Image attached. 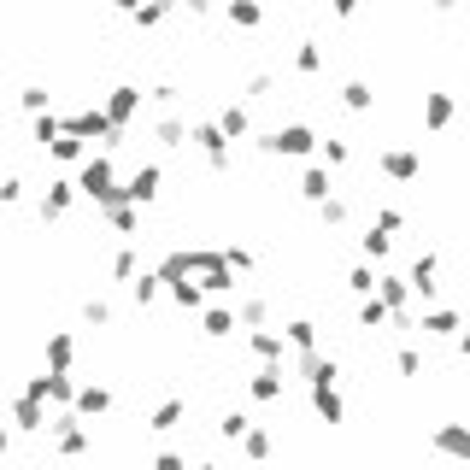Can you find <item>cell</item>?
Instances as JSON below:
<instances>
[{
  "instance_id": "6da1fadb",
  "label": "cell",
  "mask_w": 470,
  "mask_h": 470,
  "mask_svg": "<svg viewBox=\"0 0 470 470\" xmlns=\"http://www.w3.org/2000/svg\"><path fill=\"white\" fill-rule=\"evenodd\" d=\"M77 189H83V201H94V206H113V201H123V177H118V165H113V153H106V147L83 159Z\"/></svg>"
},
{
  "instance_id": "7a4b0ae2",
  "label": "cell",
  "mask_w": 470,
  "mask_h": 470,
  "mask_svg": "<svg viewBox=\"0 0 470 470\" xmlns=\"http://www.w3.org/2000/svg\"><path fill=\"white\" fill-rule=\"evenodd\" d=\"M59 123H65V135H77V142H101L106 153L123 147V135H130V130H118V123H113L106 106H77V113H59Z\"/></svg>"
},
{
  "instance_id": "3957f363",
  "label": "cell",
  "mask_w": 470,
  "mask_h": 470,
  "mask_svg": "<svg viewBox=\"0 0 470 470\" xmlns=\"http://www.w3.org/2000/svg\"><path fill=\"white\" fill-rule=\"evenodd\" d=\"M189 147L206 159V171H218V177L235 165V142L218 130V118H189Z\"/></svg>"
},
{
  "instance_id": "277c9868",
  "label": "cell",
  "mask_w": 470,
  "mask_h": 470,
  "mask_svg": "<svg viewBox=\"0 0 470 470\" xmlns=\"http://www.w3.org/2000/svg\"><path fill=\"white\" fill-rule=\"evenodd\" d=\"M77 388H83V382L71 377V370H35V377H24V394H35V400L54 406V412L77 406Z\"/></svg>"
},
{
  "instance_id": "5b68a950",
  "label": "cell",
  "mask_w": 470,
  "mask_h": 470,
  "mask_svg": "<svg viewBox=\"0 0 470 470\" xmlns=\"http://www.w3.org/2000/svg\"><path fill=\"white\" fill-rule=\"evenodd\" d=\"M253 147L270 159H306V153H318V135H312V123H282V130L259 135Z\"/></svg>"
},
{
  "instance_id": "8992f818",
  "label": "cell",
  "mask_w": 470,
  "mask_h": 470,
  "mask_svg": "<svg viewBox=\"0 0 470 470\" xmlns=\"http://www.w3.org/2000/svg\"><path fill=\"white\" fill-rule=\"evenodd\" d=\"M83 201V189H77V177H54L42 189V201H35V218H42V224H65L71 218V206Z\"/></svg>"
},
{
  "instance_id": "52a82bcc",
  "label": "cell",
  "mask_w": 470,
  "mask_h": 470,
  "mask_svg": "<svg viewBox=\"0 0 470 470\" xmlns=\"http://www.w3.org/2000/svg\"><path fill=\"white\" fill-rule=\"evenodd\" d=\"M194 277L206 294H230L235 289V265L224 259V247H194Z\"/></svg>"
},
{
  "instance_id": "ba28073f",
  "label": "cell",
  "mask_w": 470,
  "mask_h": 470,
  "mask_svg": "<svg viewBox=\"0 0 470 470\" xmlns=\"http://www.w3.org/2000/svg\"><path fill=\"white\" fill-rule=\"evenodd\" d=\"M101 106H106V113H113V123H118V130H130V123L147 113V89H135V83H113Z\"/></svg>"
},
{
  "instance_id": "9c48e42d",
  "label": "cell",
  "mask_w": 470,
  "mask_h": 470,
  "mask_svg": "<svg viewBox=\"0 0 470 470\" xmlns=\"http://www.w3.org/2000/svg\"><path fill=\"white\" fill-rule=\"evenodd\" d=\"M6 417H12V429H18V436H47V417H54V412H47L35 394L18 388V394L6 400Z\"/></svg>"
},
{
  "instance_id": "30bf717a",
  "label": "cell",
  "mask_w": 470,
  "mask_h": 470,
  "mask_svg": "<svg viewBox=\"0 0 470 470\" xmlns=\"http://www.w3.org/2000/svg\"><path fill=\"white\" fill-rule=\"evenodd\" d=\"M377 171L388 182H417V177H424V159H417V147H382Z\"/></svg>"
},
{
  "instance_id": "8fae6325",
  "label": "cell",
  "mask_w": 470,
  "mask_h": 470,
  "mask_svg": "<svg viewBox=\"0 0 470 470\" xmlns=\"http://www.w3.org/2000/svg\"><path fill=\"white\" fill-rule=\"evenodd\" d=\"M282 394H289V365H259L253 377H247V400L270 406V400H282Z\"/></svg>"
},
{
  "instance_id": "7c38bea8",
  "label": "cell",
  "mask_w": 470,
  "mask_h": 470,
  "mask_svg": "<svg viewBox=\"0 0 470 470\" xmlns=\"http://www.w3.org/2000/svg\"><path fill=\"white\" fill-rule=\"evenodd\" d=\"M429 447L453 465H470V424H436L429 429Z\"/></svg>"
},
{
  "instance_id": "4fadbf2b",
  "label": "cell",
  "mask_w": 470,
  "mask_h": 470,
  "mask_svg": "<svg viewBox=\"0 0 470 470\" xmlns=\"http://www.w3.org/2000/svg\"><path fill=\"white\" fill-rule=\"evenodd\" d=\"M159 182H165V171H159L153 159H147L142 171H130V177H123V201H130V206H142V212H147V206L159 201Z\"/></svg>"
},
{
  "instance_id": "5bb4252c",
  "label": "cell",
  "mask_w": 470,
  "mask_h": 470,
  "mask_svg": "<svg viewBox=\"0 0 470 470\" xmlns=\"http://www.w3.org/2000/svg\"><path fill=\"white\" fill-rule=\"evenodd\" d=\"M147 142L159 147V153H177V147H189V118L182 113H159L147 123Z\"/></svg>"
},
{
  "instance_id": "9a60e30c",
  "label": "cell",
  "mask_w": 470,
  "mask_h": 470,
  "mask_svg": "<svg viewBox=\"0 0 470 470\" xmlns=\"http://www.w3.org/2000/svg\"><path fill=\"white\" fill-rule=\"evenodd\" d=\"M247 353H253L259 365H289V358H294L282 329H247Z\"/></svg>"
},
{
  "instance_id": "2e32d148",
  "label": "cell",
  "mask_w": 470,
  "mask_h": 470,
  "mask_svg": "<svg viewBox=\"0 0 470 470\" xmlns=\"http://www.w3.org/2000/svg\"><path fill=\"white\" fill-rule=\"evenodd\" d=\"M42 365L47 370H71L77 365V336H71V329H47L42 336Z\"/></svg>"
},
{
  "instance_id": "e0dca14e",
  "label": "cell",
  "mask_w": 470,
  "mask_h": 470,
  "mask_svg": "<svg viewBox=\"0 0 470 470\" xmlns=\"http://www.w3.org/2000/svg\"><path fill=\"white\" fill-rule=\"evenodd\" d=\"M71 412H77L83 424L106 417V412H113V388H106V382H83V388H77V406H71Z\"/></svg>"
},
{
  "instance_id": "ac0fdd59",
  "label": "cell",
  "mask_w": 470,
  "mask_h": 470,
  "mask_svg": "<svg viewBox=\"0 0 470 470\" xmlns=\"http://www.w3.org/2000/svg\"><path fill=\"white\" fill-rule=\"evenodd\" d=\"M182 417H189V400L171 394V400H159L153 412H147V436H171V429H182Z\"/></svg>"
},
{
  "instance_id": "d6986e66",
  "label": "cell",
  "mask_w": 470,
  "mask_h": 470,
  "mask_svg": "<svg viewBox=\"0 0 470 470\" xmlns=\"http://www.w3.org/2000/svg\"><path fill=\"white\" fill-rule=\"evenodd\" d=\"M300 201H312V206L336 201V171H329V165H312V171H300Z\"/></svg>"
},
{
  "instance_id": "ffe728a7",
  "label": "cell",
  "mask_w": 470,
  "mask_h": 470,
  "mask_svg": "<svg viewBox=\"0 0 470 470\" xmlns=\"http://www.w3.org/2000/svg\"><path fill=\"white\" fill-rule=\"evenodd\" d=\"M441 259L436 253H417V265H412V277H406V282H412V294H417V300H436V294H441Z\"/></svg>"
},
{
  "instance_id": "44dd1931",
  "label": "cell",
  "mask_w": 470,
  "mask_h": 470,
  "mask_svg": "<svg viewBox=\"0 0 470 470\" xmlns=\"http://www.w3.org/2000/svg\"><path fill=\"white\" fill-rule=\"evenodd\" d=\"M235 329H241L235 306H206V312H201V336H206V341H230Z\"/></svg>"
},
{
  "instance_id": "7402d4cb",
  "label": "cell",
  "mask_w": 470,
  "mask_h": 470,
  "mask_svg": "<svg viewBox=\"0 0 470 470\" xmlns=\"http://www.w3.org/2000/svg\"><path fill=\"white\" fill-rule=\"evenodd\" d=\"M165 294H171V306H177V312H194V318L206 312V300H212V294H206L194 277H182V282H165Z\"/></svg>"
},
{
  "instance_id": "603a6c76",
  "label": "cell",
  "mask_w": 470,
  "mask_h": 470,
  "mask_svg": "<svg viewBox=\"0 0 470 470\" xmlns=\"http://www.w3.org/2000/svg\"><path fill=\"white\" fill-rule=\"evenodd\" d=\"M417 329H424L429 341H453L465 329V318L453 312V306H436V312H424V324H417Z\"/></svg>"
},
{
  "instance_id": "cb8c5ba5",
  "label": "cell",
  "mask_w": 470,
  "mask_h": 470,
  "mask_svg": "<svg viewBox=\"0 0 470 470\" xmlns=\"http://www.w3.org/2000/svg\"><path fill=\"white\" fill-rule=\"evenodd\" d=\"M101 224L113 230V235H135V230H142V206L113 201V206H101Z\"/></svg>"
},
{
  "instance_id": "d4e9b609",
  "label": "cell",
  "mask_w": 470,
  "mask_h": 470,
  "mask_svg": "<svg viewBox=\"0 0 470 470\" xmlns=\"http://www.w3.org/2000/svg\"><path fill=\"white\" fill-rule=\"evenodd\" d=\"M312 412L324 417V424H348V400H341V388H336V382L312 388Z\"/></svg>"
},
{
  "instance_id": "484cf974",
  "label": "cell",
  "mask_w": 470,
  "mask_h": 470,
  "mask_svg": "<svg viewBox=\"0 0 470 470\" xmlns=\"http://www.w3.org/2000/svg\"><path fill=\"white\" fill-rule=\"evenodd\" d=\"M153 270H159L165 282H182V277H194V247H165Z\"/></svg>"
},
{
  "instance_id": "4316f807",
  "label": "cell",
  "mask_w": 470,
  "mask_h": 470,
  "mask_svg": "<svg viewBox=\"0 0 470 470\" xmlns=\"http://www.w3.org/2000/svg\"><path fill=\"white\" fill-rule=\"evenodd\" d=\"M235 318H241V329H265V324H270V294L247 289L241 306H235Z\"/></svg>"
},
{
  "instance_id": "83f0119b",
  "label": "cell",
  "mask_w": 470,
  "mask_h": 470,
  "mask_svg": "<svg viewBox=\"0 0 470 470\" xmlns=\"http://www.w3.org/2000/svg\"><path fill=\"white\" fill-rule=\"evenodd\" d=\"M453 113H459V101H453L447 89H436V94L424 101V130H429V135H436V130H447V123H453Z\"/></svg>"
},
{
  "instance_id": "f1b7e54d",
  "label": "cell",
  "mask_w": 470,
  "mask_h": 470,
  "mask_svg": "<svg viewBox=\"0 0 470 470\" xmlns=\"http://www.w3.org/2000/svg\"><path fill=\"white\" fill-rule=\"evenodd\" d=\"M324 65H329L324 42H312V35H306V42H294V77H318Z\"/></svg>"
},
{
  "instance_id": "f546056e",
  "label": "cell",
  "mask_w": 470,
  "mask_h": 470,
  "mask_svg": "<svg viewBox=\"0 0 470 470\" xmlns=\"http://www.w3.org/2000/svg\"><path fill=\"white\" fill-rule=\"evenodd\" d=\"M142 270H147V265H142V253H135V247L123 241L118 253H113V265H106V277H113V282H123V289H130V282L142 277Z\"/></svg>"
},
{
  "instance_id": "4dcf8cb0",
  "label": "cell",
  "mask_w": 470,
  "mask_h": 470,
  "mask_svg": "<svg viewBox=\"0 0 470 470\" xmlns=\"http://www.w3.org/2000/svg\"><path fill=\"white\" fill-rule=\"evenodd\" d=\"M224 18H230V30H259V24H265V6H259V0H224Z\"/></svg>"
},
{
  "instance_id": "1f68e13d",
  "label": "cell",
  "mask_w": 470,
  "mask_h": 470,
  "mask_svg": "<svg viewBox=\"0 0 470 470\" xmlns=\"http://www.w3.org/2000/svg\"><path fill=\"white\" fill-rule=\"evenodd\" d=\"M77 318H83V329H113V300H106V294H89V300L77 306Z\"/></svg>"
},
{
  "instance_id": "d6a6232c",
  "label": "cell",
  "mask_w": 470,
  "mask_h": 470,
  "mask_svg": "<svg viewBox=\"0 0 470 470\" xmlns=\"http://www.w3.org/2000/svg\"><path fill=\"white\" fill-rule=\"evenodd\" d=\"M270 453H277V441H270V429H265V424H253V429H247V436H241V459H247V465H265Z\"/></svg>"
},
{
  "instance_id": "836d02e7",
  "label": "cell",
  "mask_w": 470,
  "mask_h": 470,
  "mask_svg": "<svg viewBox=\"0 0 470 470\" xmlns=\"http://www.w3.org/2000/svg\"><path fill=\"white\" fill-rule=\"evenodd\" d=\"M218 130H224L230 142H247V135H253V118H247V106H241V101H230L224 113H218Z\"/></svg>"
},
{
  "instance_id": "e575fe53",
  "label": "cell",
  "mask_w": 470,
  "mask_h": 470,
  "mask_svg": "<svg viewBox=\"0 0 470 470\" xmlns=\"http://www.w3.org/2000/svg\"><path fill=\"white\" fill-rule=\"evenodd\" d=\"M159 294H165V277H159V270H153V265H147V270H142V277H135V282H130V300H135V306H142V312H147V306H153V300H159Z\"/></svg>"
},
{
  "instance_id": "d590c367",
  "label": "cell",
  "mask_w": 470,
  "mask_h": 470,
  "mask_svg": "<svg viewBox=\"0 0 470 470\" xmlns=\"http://www.w3.org/2000/svg\"><path fill=\"white\" fill-rule=\"evenodd\" d=\"M18 106H24L30 118L54 113V89H47V83H24V89H18Z\"/></svg>"
},
{
  "instance_id": "8d00e7d4",
  "label": "cell",
  "mask_w": 470,
  "mask_h": 470,
  "mask_svg": "<svg viewBox=\"0 0 470 470\" xmlns=\"http://www.w3.org/2000/svg\"><path fill=\"white\" fill-rule=\"evenodd\" d=\"M282 336H289L294 353H318V324H312V318H289V329H282Z\"/></svg>"
},
{
  "instance_id": "74e56055",
  "label": "cell",
  "mask_w": 470,
  "mask_h": 470,
  "mask_svg": "<svg viewBox=\"0 0 470 470\" xmlns=\"http://www.w3.org/2000/svg\"><path fill=\"white\" fill-rule=\"evenodd\" d=\"M336 101L348 106V113H370V106H377V94H370V83L348 77V83H341V94H336Z\"/></svg>"
},
{
  "instance_id": "f35d334b",
  "label": "cell",
  "mask_w": 470,
  "mask_h": 470,
  "mask_svg": "<svg viewBox=\"0 0 470 470\" xmlns=\"http://www.w3.org/2000/svg\"><path fill=\"white\" fill-rule=\"evenodd\" d=\"M47 159H54V165H83V159H89V142H77V135H59V142L47 147Z\"/></svg>"
},
{
  "instance_id": "ab89813d",
  "label": "cell",
  "mask_w": 470,
  "mask_h": 470,
  "mask_svg": "<svg viewBox=\"0 0 470 470\" xmlns=\"http://www.w3.org/2000/svg\"><path fill=\"white\" fill-rule=\"evenodd\" d=\"M382 324H394L388 300H382V294H370V300H358V329H382Z\"/></svg>"
},
{
  "instance_id": "60d3db41",
  "label": "cell",
  "mask_w": 470,
  "mask_h": 470,
  "mask_svg": "<svg viewBox=\"0 0 470 470\" xmlns=\"http://www.w3.org/2000/svg\"><path fill=\"white\" fill-rule=\"evenodd\" d=\"M171 12H177V0H142V12H135V30H159Z\"/></svg>"
},
{
  "instance_id": "b9f144b4",
  "label": "cell",
  "mask_w": 470,
  "mask_h": 470,
  "mask_svg": "<svg viewBox=\"0 0 470 470\" xmlns=\"http://www.w3.org/2000/svg\"><path fill=\"white\" fill-rule=\"evenodd\" d=\"M318 159H324L329 171H341L353 159V142H341V135H329V142H318Z\"/></svg>"
},
{
  "instance_id": "7bdbcfd3",
  "label": "cell",
  "mask_w": 470,
  "mask_h": 470,
  "mask_svg": "<svg viewBox=\"0 0 470 470\" xmlns=\"http://www.w3.org/2000/svg\"><path fill=\"white\" fill-rule=\"evenodd\" d=\"M348 294H358V300H370V294H377V270H370V259L348 270Z\"/></svg>"
},
{
  "instance_id": "ee69618b",
  "label": "cell",
  "mask_w": 470,
  "mask_h": 470,
  "mask_svg": "<svg viewBox=\"0 0 470 470\" xmlns=\"http://www.w3.org/2000/svg\"><path fill=\"white\" fill-rule=\"evenodd\" d=\"M241 94L247 101H270V94H277V71H253V77L241 83Z\"/></svg>"
},
{
  "instance_id": "f6af8a7d",
  "label": "cell",
  "mask_w": 470,
  "mask_h": 470,
  "mask_svg": "<svg viewBox=\"0 0 470 470\" xmlns=\"http://www.w3.org/2000/svg\"><path fill=\"white\" fill-rule=\"evenodd\" d=\"M358 253H365L370 265H377V259H388V230L370 224V230H365V241H358Z\"/></svg>"
},
{
  "instance_id": "bcb514c9",
  "label": "cell",
  "mask_w": 470,
  "mask_h": 470,
  "mask_svg": "<svg viewBox=\"0 0 470 470\" xmlns=\"http://www.w3.org/2000/svg\"><path fill=\"white\" fill-rule=\"evenodd\" d=\"M247 429H253V417H247V412H224V417H218V436L235 441V447H241V436H247Z\"/></svg>"
},
{
  "instance_id": "7dc6e473",
  "label": "cell",
  "mask_w": 470,
  "mask_h": 470,
  "mask_svg": "<svg viewBox=\"0 0 470 470\" xmlns=\"http://www.w3.org/2000/svg\"><path fill=\"white\" fill-rule=\"evenodd\" d=\"M182 101V89H177V83H153V89H147V106H159V113H171V106H177Z\"/></svg>"
},
{
  "instance_id": "c3c4849f",
  "label": "cell",
  "mask_w": 470,
  "mask_h": 470,
  "mask_svg": "<svg viewBox=\"0 0 470 470\" xmlns=\"http://www.w3.org/2000/svg\"><path fill=\"white\" fill-rule=\"evenodd\" d=\"M18 201H24V177L0 165V206H18Z\"/></svg>"
},
{
  "instance_id": "681fc988",
  "label": "cell",
  "mask_w": 470,
  "mask_h": 470,
  "mask_svg": "<svg viewBox=\"0 0 470 470\" xmlns=\"http://www.w3.org/2000/svg\"><path fill=\"white\" fill-rule=\"evenodd\" d=\"M318 218H324L329 230H341V224H348V218H353V206H348V201H341V194H336V201H324V206H318Z\"/></svg>"
},
{
  "instance_id": "f907efd6",
  "label": "cell",
  "mask_w": 470,
  "mask_h": 470,
  "mask_svg": "<svg viewBox=\"0 0 470 470\" xmlns=\"http://www.w3.org/2000/svg\"><path fill=\"white\" fill-rule=\"evenodd\" d=\"M224 259H230V265H235V270H241V277H253V270H259V259H253V247H241V241H230V247H224Z\"/></svg>"
},
{
  "instance_id": "816d5d0a",
  "label": "cell",
  "mask_w": 470,
  "mask_h": 470,
  "mask_svg": "<svg viewBox=\"0 0 470 470\" xmlns=\"http://www.w3.org/2000/svg\"><path fill=\"white\" fill-rule=\"evenodd\" d=\"M394 370H400V377H424V353H417V348H400V353H394Z\"/></svg>"
},
{
  "instance_id": "f5cc1de1",
  "label": "cell",
  "mask_w": 470,
  "mask_h": 470,
  "mask_svg": "<svg viewBox=\"0 0 470 470\" xmlns=\"http://www.w3.org/2000/svg\"><path fill=\"white\" fill-rule=\"evenodd\" d=\"M147 470H189V459H182V453H153V459H147Z\"/></svg>"
},
{
  "instance_id": "db71d44e",
  "label": "cell",
  "mask_w": 470,
  "mask_h": 470,
  "mask_svg": "<svg viewBox=\"0 0 470 470\" xmlns=\"http://www.w3.org/2000/svg\"><path fill=\"white\" fill-rule=\"evenodd\" d=\"M377 224L394 235V230H406V212H400V206H382V212H377Z\"/></svg>"
},
{
  "instance_id": "11a10c76",
  "label": "cell",
  "mask_w": 470,
  "mask_h": 470,
  "mask_svg": "<svg viewBox=\"0 0 470 470\" xmlns=\"http://www.w3.org/2000/svg\"><path fill=\"white\" fill-rule=\"evenodd\" d=\"M212 6H218V0H177V12H189V18H206Z\"/></svg>"
},
{
  "instance_id": "9f6ffc18",
  "label": "cell",
  "mask_w": 470,
  "mask_h": 470,
  "mask_svg": "<svg viewBox=\"0 0 470 470\" xmlns=\"http://www.w3.org/2000/svg\"><path fill=\"white\" fill-rule=\"evenodd\" d=\"M106 6H113V12H123V18H135V12H142V0H106Z\"/></svg>"
},
{
  "instance_id": "6f0895ef",
  "label": "cell",
  "mask_w": 470,
  "mask_h": 470,
  "mask_svg": "<svg viewBox=\"0 0 470 470\" xmlns=\"http://www.w3.org/2000/svg\"><path fill=\"white\" fill-rule=\"evenodd\" d=\"M329 12H336V18H353V12H358V0H329Z\"/></svg>"
},
{
  "instance_id": "680465c9",
  "label": "cell",
  "mask_w": 470,
  "mask_h": 470,
  "mask_svg": "<svg viewBox=\"0 0 470 470\" xmlns=\"http://www.w3.org/2000/svg\"><path fill=\"white\" fill-rule=\"evenodd\" d=\"M12 436H18V429H12V424H0V459L12 453Z\"/></svg>"
},
{
  "instance_id": "91938a15",
  "label": "cell",
  "mask_w": 470,
  "mask_h": 470,
  "mask_svg": "<svg viewBox=\"0 0 470 470\" xmlns=\"http://www.w3.org/2000/svg\"><path fill=\"white\" fill-rule=\"evenodd\" d=\"M453 348H459V358H470V329H459V336H453Z\"/></svg>"
},
{
  "instance_id": "94428289",
  "label": "cell",
  "mask_w": 470,
  "mask_h": 470,
  "mask_svg": "<svg viewBox=\"0 0 470 470\" xmlns=\"http://www.w3.org/2000/svg\"><path fill=\"white\" fill-rule=\"evenodd\" d=\"M429 6H436V12H453V6H459V0H429Z\"/></svg>"
},
{
  "instance_id": "6125c7cd",
  "label": "cell",
  "mask_w": 470,
  "mask_h": 470,
  "mask_svg": "<svg viewBox=\"0 0 470 470\" xmlns=\"http://www.w3.org/2000/svg\"><path fill=\"white\" fill-rule=\"evenodd\" d=\"M189 470H224V465H212V459H201V465H189Z\"/></svg>"
},
{
  "instance_id": "be15d7a7",
  "label": "cell",
  "mask_w": 470,
  "mask_h": 470,
  "mask_svg": "<svg viewBox=\"0 0 470 470\" xmlns=\"http://www.w3.org/2000/svg\"><path fill=\"white\" fill-rule=\"evenodd\" d=\"M0 336H6V306H0Z\"/></svg>"
},
{
  "instance_id": "e7e4bbea",
  "label": "cell",
  "mask_w": 470,
  "mask_h": 470,
  "mask_svg": "<svg viewBox=\"0 0 470 470\" xmlns=\"http://www.w3.org/2000/svg\"><path fill=\"white\" fill-rule=\"evenodd\" d=\"M89 6H106V0H89Z\"/></svg>"
}]
</instances>
